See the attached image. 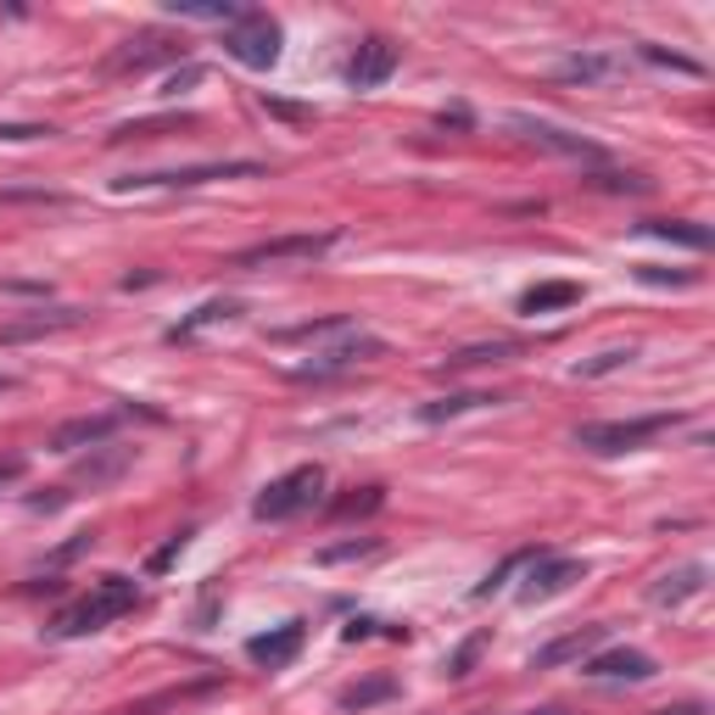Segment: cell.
<instances>
[{"label": "cell", "instance_id": "cell-32", "mask_svg": "<svg viewBox=\"0 0 715 715\" xmlns=\"http://www.w3.org/2000/svg\"><path fill=\"white\" fill-rule=\"evenodd\" d=\"M370 554H381V537H352V542H330V548H319L313 559H319V565H352V559H370Z\"/></svg>", "mask_w": 715, "mask_h": 715}, {"label": "cell", "instance_id": "cell-34", "mask_svg": "<svg viewBox=\"0 0 715 715\" xmlns=\"http://www.w3.org/2000/svg\"><path fill=\"white\" fill-rule=\"evenodd\" d=\"M587 185H592V190H626V196H643V190H648L643 174H587Z\"/></svg>", "mask_w": 715, "mask_h": 715}, {"label": "cell", "instance_id": "cell-5", "mask_svg": "<svg viewBox=\"0 0 715 715\" xmlns=\"http://www.w3.org/2000/svg\"><path fill=\"white\" fill-rule=\"evenodd\" d=\"M676 414H643V420H604V425H581L576 431V448L598 453V459H615V453H637L643 442H654L659 431H670Z\"/></svg>", "mask_w": 715, "mask_h": 715}, {"label": "cell", "instance_id": "cell-31", "mask_svg": "<svg viewBox=\"0 0 715 715\" xmlns=\"http://www.w3.org/2000/svg\"><path fill=\"white\" fill-rule=\"evenodd\" d=\"M537 554H542V548H520V554H509V559H503L498 570H487V581H481V587H476L470 598H481V604H487V598H492V592H503V587H509V576H515V570H526V565H531Z\"/></svg>", "mask_w": 715, "mask_h": 715}, {"label": "cell", "instance_id": "cell-7", "mask_svg": "<svg viewBox=\"0 0 715 715\" xmlns=\"http://www.w3.org/2000/svg\"><path fill=\"white\" fill-rule=\"evenodd\" d=\"M168 62H185V40H168V35H135V40H124V46L101 62V74H107V79H129V74L168 68Z\"/></svg>", "mask_w": 715, "mask_h": 715}, {"label": "cell", "instance_id": "cell-9", "mask_svg": "<svg viewBox=\"0 0 715 715\" xmlns=\"http://www.w3.org/2000/svg\"><path fill=\"white\" fill-rule=\"evenodd\" d=\"M587 576V565L581 559H565V554H537L531 565H526V581H520V604H542V598H559L570 581H581Z\"/></svg>", "mask_w": 715, "mask_h": 715}, {"label": "cell", "instance_id": "cell-37", "mask_svg": "<svg viewBox=\"0 0 715 715\" xmlns=\"http://www.w3.org/2000/svg\"><path fill=\"white\" fill-rule=\"evenodd\" d=\"M57 129L51 124H0V140L7 146H23V140H51Z\"/></svg>", "mask_w": 715, "mask_h": 715}, {"label": "cell", "instance_id": "cell-46", "mask_svg": "<svg viewBox=\"0 0 715 715\" xmlns=\"http://www.w3.org/2000/svg\"><path fill=\"white\" fill-rule=\"evenodd\" d=\"M0 392H12V375H0Z\"/></svg>", "mask_w": 715, "mask_h": 715}, {"label": "cell", "instance_id": "cell-11", "mask_svg": "<svg viewBox=\"0 0 715 715\" xmlns=\"http://www.w3.org/2000/svg\"><path fill=\"white\" fill-rule=\"evenodd\" d=\"M118 425H124V414H79V420H68V425H57V431H51V453L107 448V442L118 437Z\"/></svg>", "mask_w": 715, "mask_h": 715}, {"label": "cell", "instance_id": "cell-36", "mask_svg": "<svg viewBox=\"0 0 715 715\" xmlns=\"http://www.w3.org/2000/svg\"><path fill=\"white\" fill-rule=\"evenodd\" d=\"M481 648H487V631H476L470 643H459V654L448 659V676H470V670H476V659H481Z\"/></svg>", "mask_w": 715, "mask_h": 715}, {"label": "cell", "instance_id": "cell-19", "mask_svg": "<svg viewBox=\"0 0 715 715\" xmlns=\"http://www.w3.org/2000/svg\"><path fill=\"white\" fill-rule=\"evenodd\" d=\"M224 682L218 676H202V682H185V687H163V693H151V698H135V704H124L118 715H163V709H174V704H185V698H202V693H218Z\"/></svg>", "mask_w": 715, "mask_h": 715}, {"label": "cell", "instance_id": "cell-14", "mask_svg": "<svg viewBox=\"0 0 715 715\" xmlns=\"http://www.w3.org/2000/svg\"><path fill=\"white\" fill-rule=\"evenodd\" d=\"M302 643H307V620H285V626H274V631H257V637L246 643V659L280 670V665H291V659L302 654Z\"/></svg>", "mask_w": 715, "mask_h": 715}, {"label": "cell", "instance_id": "cell-17", "mask_svg": "<svg viewBox=\"0 0 715 715\" xmlns=\"http://www.w3.org/2000/svg\"><path fill=\"white\" fill-rule=\"evenodd\" d=\"M246 307L235 302V296H213V302H202L196 313H185L179 324H168V341H190V335H202V330H213V324H235Z\"/></svg>", "mask_w": 715, "mask_h": 715}, {"label": "cell", "instance_id": "cell-43", "mask_svg": "<svg viewBox=\"0 0 715 715\" xmlns=\"http://www.w3.org/2000/svg\"><path fill=\"white\" fill-rule=\"evenodd\" d=\"M18 476H23V459H18V453H7V459H0V487H12Z\"/></svg>", "mask_w": 715, "mask_h": 715}, {"label": "cell", "instance_id": "cell-39", "mask_svg": "<svg viewBox=\"0 0 715 715\" xmlns=\"http://www.w3.org/2000/svg\"><path fill=\"white\" fill-rule=\"evenodd\" d=\"M643 57H648L654 68H676V74H704L698 62H687V57H670V51H659V46H643Z\"/></svg>", "mask_w": 715, "mask_h": 715}, {"label": "cell", "instance_id": "cell-29", "mask_svg": "<svg viewBox=\"0 0 715 715\" xmlns=\"http://www.w3.org/2000/svg\"><path fill=\"white\" fill-rule=\"evenodd\" d=\"M398 698V676H370V682H352L341 693V709H370V704H386Z\"/></svg>", "mask_w": 715, "mask_h": 715}, {"label": "cell", "instance_id": "cell-8", "mask_svg": "<svg viewBox=\"0 0 715 715\" xmlns=\"http://www.w3.org/2000/svg\"><path fill=\"white\" fill-rule=\"evenodd\" d=\"M370 358H386V341L352 330L346 341L313 352V364H302V370H291V375H296V381H330V375H346V370H358V364H370Z\"/></svg>", "mask_w": 715, "mask_h": 715}, {"label": "cell", "instance_id": "cell-21", "mask_svg": "<svg viewBox=\"0 0 715 715\" xmlns=\"http://www.w3.org/2000/svg\"><path fill=\"white\" fill-rule=\"evenodd\" d=\"M704 576H709V565H682V570L659 576V581H654V604H665V609L687 604L693 592H704Z\"/></svg>", "mask_w": 715, "mask_h": 715}, {"label": "cell", "instance_id": "cell-20", "mask_svg": "<svg viewBox=\"0 0 715 715\" xmlns=\"http://www.w3.org/2000/svg\"><path fill=\"white\" fill-rule=\"evenodd\" d=\"M515 352H520V341H476V346H459V352H448L442 375H453V370H481V364H509Z\"/></svg>", "mask_w": 715, "mask_h": 715}, {"label": "cell", "instance_id": "cell-4", "mask_svg": "<svg viewBox=\"0 0 715 715\" xmlns=\"http://www.w3.org/2000/svg\"><path fill=\"white\" fill-rule=\"evenodd\" d=\"M268 174L263 163H196V168H163V174H124L112 179V190H196L213 179H257Z\"/></svg>", "mask_w": 715, "mask_h": 715}, {"label": "cell", "instance_id": "cell-3", "mask_svg": "<svg viewBox=\"0 0 715 715\" xmlns=\"http://www.w3.org/2000/svg\"><path fill=\"white\" fill-rule=\"evenodd\" d=\"M319 492H324V470H319V464H296V470H285L280 481H268V487L252 498V515H257V520H291V515L313 509Z\"/></svg>", "mask_w": 715, "mask_h": 715}, {"label": "cell", "instance_id": "cell-18", "mask_svg": "<svg viewBox=\"0 0 715 715\" xmlns=\"http://www.w3.org/2000/svg\"><path fill=\"white\" fill-rule=\"evenodd\" d=\"M129 464H135V448H90V459H79L74 481H79V487H107V481H118Z\"/></svg>", "mask_w": 715, "mask_h": 715}, {"label": "cell", "instance_id": "cell-35", "mask_svg": "<svg viewBox=\"0 0 715 715\" xmlns=\"http://www.w3.org/2000/svg\"><path fill=\"white\" fill-rule=\"evenodd\" d=\"M190 537H196V531H174V537H168V542H163V548L146 559V570H151V576H163V570H168V565H174V559L190 548Z\"/></svg>", "mask_w": 715, "mask_h": 715}, {"label": "cell", "instance_id": "cell-1", "mask_svg": "<svg viewBox=\"0 0 715 715\" xmlns=\"http://www.w3.org/2000/svg\"><path fill=\"white\" fill-rule=\"evenodd\" d=\"M135 598H140V587H135L129 576H101L79 604H68V609L51 620V637H90V631L112 626L118 615H129Z\"/></svg>", "mask_w": 715, "mask_h": 715}, {"label": "cell", "instance_id": "cell-2", "mask_svg": "<svg viewBox=\"0 0 715 715\" xmlns=\"http://www.w3.org/2000/svg\"><path fill=\"white\" fill-rule=\"evenodd\" d=\"M280 46H285L280 23H274L268 12H257V7H241V18L224 29V51H229L241 68H257V74L280 62Z\"/></svg>", "mask_w": 715, "mask_h": 715}, {"label": "cell", "instance_id": "cell-26", "mask_svg": "<svg viewBox=\"0 0 715 715\" xmlns=\"http://www.w3.org/2000/svg\"><path fill=\"white\" fill-rule=\"evenodd\" d=\"M643 235H659V241H676V246H693V252H704V246H709V229H704V224H693V218H648V224H643Z\"/></svg>", "mask_w": 715, "mask_h": 715}, {"label": "cell", "instance_id": "cell-23", "mask_svg": "<svg viewBox=\"0 0 715 715\" xmlns=\"http://www.w3.org/2000/svg\"><path fill=\"white\" fill-rule=\"evenodd\" d=\"M576 302H581L576 280H548V285H531L520 296V313H554V307H576Z\"/></svg>", "mask_w": 715, "mask_h": 715}, {"label": "cell", "instance_id": "cell-24", "mask_svg": "<svg viewBox=\"0 0 715 715\" xmlns=\"http://www.w3.org/2000/svg\"><path fill=\"white\" fill-rule=\"evenodd\" d=\"M487 403H498V398H492V392H448V398L425 403V409H420V420H425V425H442V420H459V414L487 409Z\"/></svg>", "mask_w": 715, "mask_h": 715}, {"label": "cell", "instance_id": "cell-44", "mask_svg": "<svg viewBox=\"0 0 715 715\" xmlns=\"http://www.w3.org/2000/svg\"><path fill=\"white\" fill-rule=\"evenodd\" d=\"M442 124H453V129H470V112H464V107H453V112H442Z\"/></svg>", "mask_w": 715, "mask_h": 715}, {"label": "cell", "instance_id": "cell-10", "mask_svg": "<svg viewBox=\"0 0 715 715\" xmlns=\"http://www.w3.org/2000/svg\"><path fill=\"white\" fill-rule=\"evenodd\" d=\"M392 74H398V46L381 40V35L364 40V46L352 51V62H346V85H352V90H381Z\"/></svg>", "mask_w": 715, "mask_h": 715}, {"label": "cell", "instance_id": "cell-22", "mask_svg": "<svg viewBox=\"0 0 715 715\" xmlns=\"http://www.w3.org/2000/svg\"><path fill=\"white\" fill-rule=\"evenodd\" d=\"M196 118L190 112H163V118H135V124H118L107 140L112 146H124V140H157V135H179V129H190Z\"/></svg>", "mask_w": 715, "mask_h": 715}, {"label": "cell", "instance_id": "cell-6", "mask_svg": "<svg viewBox=\"0 0 715 715\" xmlns=\"http://www.w3.org/2000/svg\"><path fill=\"white\" fill-rule=\"evenodd\" d=\"M341 241V229H307V235H274L246 252H235V268H268V263H313Z\"/></svg>", "mask_w": 715, "mask_h": 715}, {"label": "cell", "instance_id": "cell-40", "mask_svg": "<svg viewBox=\"0 0 715 715\" xmlns=\"http://www.w3.org/2000/svg\"><path fill=\"white\" fill-rule=\"evenodd\" d=\"M637 274H643L648 285H693V274H687V268H654V263H643Z\"/></svg>", "mask_w": 715, "mask_h": 715}, {"label": "cell", "instance_id": "cell-41", "mask_svg": "<svg viewBox=\"0 0 715 715\" xmlns=\"http://www.w3.org/2000/svg\"><path fill=\"white\" fill-rule=\"evenodd\" d=\"M375 631H381V620L358 615V620H346V626H341V643H364V637H375Z\"/></svg>", "mask_w": 715, "mask_h": 715}, {"label": "cell", "instance_id": "cell-45", "mask_svg": "<svg viewBox=\"0 0 715 715\" xmlns=\"http://www.w3.org/2000/svg\"><path fill=\"white\" fill-rule=\"evenodd\" d=\"M659 715H704V704H676V709H659Z\"/></svg>", "mask_w": 715, "mask_h": 715}, {"label": "cell", "instance_id": "cell-13", "mask_svg": "<svg viewBox=\"0 0 715 715\" xmlns=\"http://www.w3.org/2000/svg\"><path fill=\"white\" fill-rule=\"evenodd\" d=\"M509 129H520L531 146L559 151V157H581V163H592V157H598V146H592V140H581V135H570V129L548 124V118H526V112H515V118H509Z\"/></svg>", "mask_w": 715, "mask_h": 715}, {"label": "cell", "instance_id": "cell-30", "mask_svg": "<svg viewBox=\"0 0 715 715\" xmlns=\"http://www.w3.org/2000/svg\"><path fill=\"white\" fill-rule=\"evenodd\" d=\"M637 358V346H604V352H592V358H581V364L570 370L576 381H598V375H615V370H626Z\"/></svg>", "mask_w": 715, "mask_h": 715}, {"label": "cell", "instance_id": "cell-25", "mask_svg": "<svg viewBox=\"0 0 715 715\" xmlns=\"http://www.w3.org/2000/svg\"><path fill=\"white\" fill-rule=\"evenodd\" d=\"M615 74H620V62H615V57H598V51L559 62V79H570V85H604V79H615Z\"/></svg>", "mask_w": 715, "mask_h": 715}, {"label": "cell", "instance_id": "cell-15", "mask_svg": "<svg viewBox=\"0 0 715 715\" xmlns=\"http://www.w3.org/2000/svg\"><path fill=\"white\" fill-rule=\"evenodd\" d=\"M604 637H609V626H581V631H565V637H554L548 648H537V670H554V665H581L587 654H598L604 648Z\"/></svg>", "mask_w": 715, "mask_h": 715}, {"label": "cell", "instance_id": "cell-16", "mask_svg": "<svg viewBox=\"0 0 715 715\" xmlns=\"http://www.w3.org/2000/svg\"><path fill=\"white\" fill-rule=\"evenodd\" d=\"M85 324V307H40L35 319H12V324H0V346H18V341H40V335H57V330H74Z\"/></svg>", "mask_w": 715, "mask_h": 715}, {"label": "cell", "instance_id": "cell-28", "mask_svg": "<svg viewBox=\"0 0 715 715\" xmlns=\"http://www.w3.org/2000/svg\"><path fill=\"white\" fill-rule=\"evenodd\" d=\"M341 335H352V319H346V313H324V319H313V324L280 330L274 341H341Z\"/></svg>", "mask_w": 715, "mask_h": 715}, {"label": "cell", "instance_id": "cell-33", "mask_svg": "<svg viewBox=\"0 0 715 715\" xmlns=\"http://www.w3.org/2000/svg\"><path fill=\"white\" fill-rule=\"evenodd\" d=\"M381 503H386V487H358V492H352V498H341L330 515H341V520H346V515H375Z\"/></svg>", "mask_w": 715, "mask_h": 715}, {"label": "cell", "instance_id": "cell-12", "mask_svg": "<svg viewBox=\"0 0 715 715\" xmlns=\"http://www.w3.org/2000/svg\"><path fill=\"white\" fill-rule=\"evenodd\" d=\"M659 665L643 654V648H604V654H587L581 659V676L592 682H648Z\"/></svg>", "mask_w": 715, "mask_h": 715}, {"label": "cell", "instance_id": "cell-47", "mask_svg": "<svg viewBox=\"0 0 715 715\" xmlns=\"http://www.w3.org/2000/svg\"><path fill=\"white\" fill-rule=\"evenodd\" d=\"M531 715H565V709H531Z\"/></svg>", "mask_w": 715, "mask_h": 715}, {"label": "cell", "instance_id": "cell-42", "mask_svg": "<svg viewBox=\"0 0 715 715\" xmlns=\"http://www.w3.org/2000/svg\"><path fill=\"white\" fill-rule=\"evenodd\" d=\"M90 542H96V537H90V531H79L74 542H62V548L51 554V565H68V559H79V554H90Z\"/></svg>", "mask_w": 715, "mask_h": 715}, {"label": "cell", "instance_id": "cell-38", "mask_svg": "<svg viewBox=\"0 0 715 715\" xmlns=\"http://www.w3.org/2000/svg\"><path fill=\"white\" fill-rule=\"evenodd\" d=\"M190 85H202V62H179V68L163 79V96H179V90H190Z\"/></svg>", "mask_w": 715, "mask_h": 715}, {"label": "cell", "instance_id": "cell-27", "mask_svg": "<svg viewBox=\"0 0 715 715\" xmlns=\"http://www.w3.org/2000/svg\"><path fill=\"white\" fill-rule=\"evenodd\" d=\"M168 12L174 18H196V23H224V29L241 18L235 0H168Z\"/></svg>", "mask_w": 715, "mask_h": 715}]
</instances>
